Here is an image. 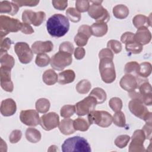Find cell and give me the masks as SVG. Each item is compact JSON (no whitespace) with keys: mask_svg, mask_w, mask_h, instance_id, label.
<instances>
[{"mask_svg":"<svg viewBox=\"0 0 152 152\" xmlns=\"http://www.w3.org/2000/svg\"><path fill=\"white\" fill-rule=\"evenodd\" d=\"M91 30L93 36L96 37H102L107 33L108 26L105 23L96 22L91 26Z\"/></svg>","mask_w":152,"mask_h":152,"instance_id":"cell-25","label":"cell"},{"mask_svg":"<svg viewBox=\"0 0 152 152\" xmlns=\"http://www.w3.org/2000/svg\"><path fill=\"white\" fill-rule=\"evenodd\" d=\"M50 59L46 53H41L37 55L35 59L36 64L39 67H45L50 63Z\"/></svg>","mask_w":152,"mask_h":152,"instance_id":"cell-39","label":"cell"},{"mask_svg":"<svg viewBox=\"0 0 152 152\" xmlns=\"http://www.w3.org/2000/svg\"><path fill=\"white\" fill-rule=\"evenodd\" d=\"M112 12L115 18L122 20L126 18L128 16L129 11L126 5L119 4L113 7Z\"/></svg>","mask_w":152,"mask_h":152,"instance_id":"cell-27","label":"cell"},{"mask_svg":"<svg viewBox=\"0 0 152 152\" xmlns=\"http://www.w3.org/2000/svg\"><path fill=\"white\" fill-rule=\"evenodd\" d=\"M89 38L90 37H88L86 34L78 32L74 37V42L77 46L83 47L87 45Z\"/></svg>","mask_w":152,"mask_h":152,"instance_id":"cell-44","label":"cell"},{"mask_svg":"<svg viewBox=\"0 0 152 152\" xmlns=\"http://www.w3.org/2000/svg\"><path fill=\"white\" fill-rule=\"evenodd\" d=\"M121 41L122 43H126L135 41L134 39V34L129 31H126L124 33V34H122L121 37Z\"/></svg>","mask_w":152,"mask_h":152,"instance_id":"cell-51","label":"cell"},{"mask_svg":"<svg viewBox=\"0 0 152 152\" xmlns=\"http://www.w3.org/2000/svg\"><path fill=\"white\" fill-rule=\"evenodd\" d=\"M90 7V1L85 0H77L75 2V9L81 12L88 11Z\"/></svg>","mask_w":152,"mask_h":152,"instance_id":"cell-45","label":"cell"},{"mask_svg":"<svg viewBox=\"0 0 152 152\" xmlns=\"http://www.w3.org/2000/svg\"><path fill=\"white\" fill-rule=\"evenodd\" d=\"M66 15L68 19L73 23H78L81 18V13L73 7L68 8L66 10Z\"/></svg>","mask_w":152,"mask_h":152,"instance_id":"cell-36","label":"cell"},{"mask_svg":"<svg viewBox=\"0 0 152 152\" xmlns=\"http://www.w3.org/2000/svg\"><path fill=\"white\" fill-rule=\"evenodd\" d=\"M75 78V74L72 69H66L58 74V82L59 84L64 85L72 83Z\"/></svg>","mask_w":152,"mask_h":152,"instance_id":"cell-24","label":"cell"},{"mask_svg":"<svg viewBox=\"0 0 152 152\" xmlns=\"http://www.w3.org/2000/svg\"><path fill=\"white\" fill-rule=\"evenodd\" d=\"M87 121L90 125L94 124L102 128H107L112 124V116L107 111L94 110L88 114Z\"/></svg>","mask_w":152,"mask_h":152,"instance_id":"cell-5","label":"cell"},{"mask_svg":"<svg viewBox=\"0 0 152 152\" xmlns=\"http://www.w3.org/2000/svg\"><path fill=\"white\" fill-rule=\"evenodd\" d=\"M145 140V134L142 129L135 130L131 137V142L129 145V152H144L145 151L144 142Z\"/></svg>","mask_w":152,"mask_h":152,"instance_id":"cell-12","label":"cell"},{"mask_svg":"<svg viewBox=\"0 0 152 152\" xmlns=\"http://www.w3.org/2000/svg\"><path fill=\"white\" fill-rule=\"evenodd\" d=\"M20 7L14 2L3 1L0 2V12L7 13L12 16L15 15L19 10Z\"/></svg>","mask_w":152,"mask_h":152,"instance_id":"cell-21","label":"cell"},{"mask_svg":"<svg viewBox=\"0 0 152 152\" xmlns=\"http://www.w3.org/2000/svg\"><path fill=\"white\" fill-rule=\"evenodd\" d=\"M151 128H152V123H146L142 127V130L143 131L145 139L151 140Z\"/></svg>","mask_w":152,"mask_h":152,"instance_id":"cell-53","label":"cell"},{"mask_svg":"<svg viewBox=\"0 0 152 152\" xmlns=\"http://www.w3.org/2000/svg\"><path fill=\"white\" fill-rule=\"evenodd\" d=\"M134 39L135 42L141 46L145 45L151 41V34L148 28L141 27L138 28L134 34Z\"/></svg>","mask_w":152,"mask_h":152,"instance_id":"cell-20","label":"cell"},{"mask_svg":"<svg viewBox=\"0 0 152 152\" xmlns=\"http://www.w3.org/2000/svg\"><path fill=\"white\" fill-rule=\"evenodd\" d=\"M99 69L103 82L110 84L115 80L116 72L113 60L109 58L100 59Z\"/></svg>","mask_w":152,"mask_h":152,"instance_id":"cell-4","label":"cell"},{"mask_svg":"<svg viewBox=\"0 0 152 152\" xmlns=\"http://www.w3.org/2000/svg\"><path fill=\"white\" fill-rule=\"evenodd\" d=\"M151 14L149 17H146L142 14H138L133 18L132 23L137 29L143 27L148 28V27L151 26Z\"/></svg>","mask_w":152,"mask_h":152,"instance_id":"cell-23","label":"cell"},{"mask_svg":"<svg viewBox=\"0 0 152 152\" xmlns=\"http://www.w3.org/2000/svg\"><path fill=\"white\" fill-rule=\"evenodd\" d=\"M112 122L119 127H125L126 125V119L124 113L121 112H116L112 117Z\"/></svg>","mask_w":152,"mask_h":152,"instance_id":"cell-37","label":"cell"},{"mask_svg":"<svg viewBox=\"0 0 152 152\" xmlns=\"http://www.w3.org/2000/svg\"><path fill=\"white\" fill-rule=\"evenodd\" d=\"M18 5L19 7L23 6L35 7L39 3V1H12Z\"/></svg>","mask_w":152,"mask_h":152,"instance_id":"cell-49","label":"cell"},{"mask_svg":"<svg viewBox=\"0 0 152 152\" xmlns=\"http://www.w3.org/2000/svg\"><path fill=\"white\" fill-rule=\"evenodd\" d=\"M130 139V137L128 135H119L115 140V144L119 148H125L128 145Z\"/></svg>","mask_w":152,"mask_h":152,"instance_id":"cell-42","label":"cell"},{"mask_svg":"<svg viewBox=\"0 0 152 152\" xmlns=\"http://www.w3.org/2000/svg\"><path fill=\"white\" fill-rule=\"evenodd\" d=\"M142 46L136 42H131L125 43V49L127 52L133 54H138L142 50Z\"/></svg>","mask_w":152,"mask_h":152,"instance_id":"cell-38","label":"cell"},{"mask_svg":"<svg viewBox=\"0 0 152 152\" xmlns=\"http://www.w3.org/2000/svg\"><path fill=\"white\" fill-rule=\"evenodd\" d=\"M139 70V64L136 61H131L126 63L125 65L124 71L126 74H131L138 76Z\"/></svg>","mask_w":152,"mask_h":152,"instance_id":"cell-34","label":"cell"},{"mask_svg":"<svg viewBox=\"0 0 152 152\" xmlns=\"http://www.w3.org/2000/svg\"><path fill=\"white\" fill-rule=\"evenodd\" d=\"M109 106L115 112L121 111L122 108V101L119 97H112L109 100Z\"/></svg>","mask_w":152,"mask_h":152,"instance_id":"cell-41","label":"cell"},{"mask_svg":"<svg viewBox=\"0 0 152 152\" xmlns=\"http://www.w3.org/2000/svg\"><path fill=\"white\" fill-rule=\"evenodd\" d=\"M43 81L48 86H52L58 82V75L56 72L52 69H49L44 72L42 75Z\"/></svg>","mask_w":152,"mask_h":152,"instance_id":"cell-26","label":"cell"},{"mask_svg":"<svg viewBox=\"0 0 152 152\" xmlns=\"http://www.w3.org/2000/svg\"><path fill=\"white\" fill-rule=\"evenodd\" d=\"M58 127L61 132L65 135H71L75 131L74 127V121L69 118L61 120L58 125Z\"/></svg>","mask_w":152,"mask_h":152,"instance_id":"cell-22","label":"cell"},{"mask_svg":"<svg viewBox=\"0 0 152 152\" xmlns=\"http://www.w3.org/2000/svg\"><path fill=\"white\" fill-rule=\"evenodd\" d=\"M14 51L20 62L24 64L30 63L33 58V52L26 42H17L14 46Z\"/></svg>","mask_w":152,"mask_h":152,"instance_id":"cell-8","label":"cell"},{"mask_svg":"<svg viewBox=\"0 0 152 152\" xmlns=\"http://www.w3.org/2000/svg\"><path fill=\"white\" fill-rule=\"evenodd\" d=\"M53 49V44L50 41H36L31 45V49L35 54L45 53L51 52Z\"/></svg>","mask_w":152,"mask_h":152,"instance_id":"cell-19","label":"cell"},{"mask_svg":"<svg viewBox=\"0 0 152 152\" xmlns=\"http://www.w3.org/2000/svg\"><path fill=\"white\" fill-rule=\"evenodd\" d=\"M96 104V99L93 96H88L75 104V113L80 116L88 115L95 109Z\"/></svg>","mask_w":152,"mask_h":152,"instance_id":"cell-9","label":"cell"},{"mask_svg":"<svg viewBox=\"0 0 152 152\" xmlns=\"http://www.w3.org/2000/svg\"><path fill=\"white\" fill-rule=\"evenodd\" d=\"M72 55L62 51H59L50 59V64L53 69L58 71L63 70L66 66L72 64Z\"/></svg>","mask_w":152,"mask_h":152,"instance_id":"cell-7","label":"cell"},{"mask_svg":"<svg viewBox=\"0 0 152 152\" xmlns=\"http://www.w3.org/2000/svg\"><path fill=\"white\" fill-rule=\"evenodd\" d=\"M151 64L148 62H144L139 64L138 75L142 78H147L151 73Z\"/></svg>","mask_w":152,"mask_h":152,"instance_id":"cell-32","label":"cell"},{"mask_svg":"<svg viewBox=\"0 0 152 152\" xmlns=\"http://www.w3.org/2000/svg\"><path fill=\"white\" fill-rule=\"evenodd\" d=\"M11 69L4 66L0 68L1 86L2 88L7 92H12L14 90L13 83L11 78Z\"/></svg>","mask_w":152,"mask_h":152,"instance_id":"cell-15","label":"cell"},{"mask_svg":"<svg viewBox=\"0 0 152 152\" xmlns=\"http://www.w3.org/2000/svg\"><path fill=\"white\" fill-rule=\"evenodd\" d=\"M128 107L130 112L135 116L144 120L146 123H152V113L141 102L132 99L128 103Z\"/></svg>","mask_w":152,"mask_h":152,"instance_id":"cell-6","label":"cell"},{"mask_svg":"<svg viewBox=\"0 0 152 152\" xmlns=\"http://www.w3.org/2000/svg\"><path fill=\"white\" fill-rule=\"evenodd\" d=\"M59 124V115L55 112L43 115L40 118V125L45 131H50L56 128Z\"/></svg>","mask_w":152,"mask_h":152,"instance_id":"cell-14","label":"cell"},{"mask_svg":"<svg viewBox=\"0 0 152 152\" xmlns=\"http://www.w3.org/2000/svg\"><path fill=\"white\" fill-rule=\"evenodd\" d=\"M25 136L27 141L32 143H36L41 140V133L36 128H28L25 133Z\"/></svg>","mask_w":152,"mask_h":152,"instance_id":"cell-28","label":"cell"},{"mask_svg":"<svg viewBox=\"0 0 152 152\" xmlns=\"http://www.w3.org/2000/svg\"><path fill=\"white\" fill-rule=\"evenodd\" d=\"M46 14L43 11L34 12L31 10H26L22 14L23 23L33 24L34 26H39L45 21Z\"/></svg>","mask_w":152,"mask_h":152,"instance_id":"cell-11","label":"cell"},{"mask_svg":"<svg viewBox=\"0 0 152 152\" xmlns=\"http://www.w3.org/2000/svg\"><path fill=\"white\" fill-rule=\"evenodd\" d=\"M99 59L102 58H109L112 60L113 59V53L108 48L102 49L99 53Z\"/></svg>","mask_w":152,"mask_h":152,"instance_id":"cell-48","label":"cell"},{"mask_svg":"<svg viewBox=\"0 0 152 152\" xmlns=\"http://www.w3.org/2000/svg\"><path fill=\"white\" fill-rule=\"evenodd\" d=\"M107 47L108 49L113 51L115 53L117 54L121 52L122 50V44L120 42L116 40H110L107 42Z\"/></svg>","mask_w":152,"mask_h":152,"instance_id":"cell-43","label":"cell"},{"mask_svg":"<svg viewBox=\"0 0 152 152\" xmlns=\"http://www.w3.org/2000/svg\"><path fill=\"white\" fill-rule=\"evenodd\" d=\"M138 87V92L142 96V103L146 106H151L152 104V93L151 84L145 80L142 82Z\"/></svg>","mask_w":152,"mask_h":152,"instance_id":"cell-17","label":"cell"},{"mask_svg":"<svg viewBox=\"0 0 152 152\" xmlns=\"http://www.w3.org/2000/svg\"><path fill=\"white\" fill-rule=\"evenodd\" d=\"M74 46L72 43L68 41L62 42L59 47V51H62L64 52L72 54L74 52Z\"/></svg>","mask_w":152,"mask_h":152,"instance_id":"cell-46","label":"cell"},{"mask_svg":"<svg viewBox=\"0 0 152 152\" xmlns=\"http://www.w3.org/2000/svg\"><path fill=\"white\" fill-rule=\"evenodd\" d=\"M53 7L58 10L63 11L65 10L68 5V1H59V0H53L52 2Z\"/></svg>","mask_w":152,"mask_h":152,"instance_id":"cell-52","label":"cell"},{"mask_svg":"<svg viewBox=\"0 0 152 152\" xmlns=\"http://www.w3.org/2000/svg\"><path fill=\"white\" fill-rule=\"evenodd\" d=\"M75 112V107L74 105L66 104L63 106L60 110L61 116L65 118H68L72 116Z\"/></svg>","mask_w":152,"mask_h":152,"instance_id":"cell-40","label":"cell"},{"mask_svg":"<svg viewBox=\"0 0 152 152\" xmlns=\"http://www.w3.org/2000/svg\"><path fill=\"white\" fill-rule=\"evenodd\" d=\"M85 54H86L85 49L82 47L76 48V49L74 50V57L77 60L82 59L84 57Z\"/></svg>","mask_w":152,"mask_h":152,"instance_id":"cell-54","label":"cell"},{"mask_svg":"<svg viewBox=\"0 0 152 152\" xmlns=\"http://www.w3.org/2000/svg\"><path fill=\"white\" fill-rule=\"evenodd\" d=\"M11 44L12 42L8 37L4 38L2 40H0V51L7 52L10 49Z\"/></svg>","mask_w":152,"mask_h":152,"instance_id":"cell-50","label":"cell"},{"mask_svg":"<svg viewBox=\"0 0 152 152\" xmlns=\"http://www.w3.org/2000/svg\"><path fill=\"white\" fill-rule=\"evenodd\" d=\"M119 85L122 89L128 93L136 90L138 86L137 77L131 74L124 75L120 80Z\"/></svg>","mask_w":152,"mask_h":152,"instance_id":"cell-16","label":"cell"},{"mask_svg":"<svg viewBox=\"0 0 152 152\" xmlns=\"http://www.w3.org/2000/svg\"><path fill=\"white\" fill-rule=\"evenodd\" d=\"M88 14L99 23H106L110 20L109 13L101 4H91L88 10Z\"/></svg>","mask_w":152,"mask_h":152,"instance_id":"cell-10","label":"cell"},{"mask_svg":"<svg viewBox=\"0 0 152 152\" xmlns=\"http://www.w3.org/2000/svg\"><path fill=\"white\" fill-rule=\"evenodd\" d=\"M20 31L26 34H31L34 33V30L30 24L22 23V26Z\"/></svg>","mask_w":152,"mask_h":152,"instance_id":"cell-56","label":"cell"},{"mask_svg":"<svg viewBox=\"0 0 152 152\" xmlns=\"http://www.w3.org/2000/svg\"><path fill=\"white\" fill-rule=\"evenodd\" d=\"M20 119L23 124L28 126H36L40 124L38 112L33 109L21 110L20 113Z\"/></svg>","mask_w":152,"mask_h":152,"instance_id":"cell-13","label":"cell"},{"mask_svg":"<svg viewBox=\"0 0 152 152\" xmlns=\"http://www.w3.org/2000/svg\"><path fill=\"white\" fill-rule=\"evenodd\" d=\"M17 110L15 102L11 98L3 100L1 102L0 111L4 116H10L13 115Z\"/></svg>","mask_w":152,"mask_h":152,"instance_id":"cell-18","label":"cell"},{"mask_svg":"<svg viewBox=\"0 0 152 152\" xmlns=\"http://www.w3.org/2000/svg\"><path fill=\"white\" fill-rule=\"evenodd\" d=\"M78 32L84 33V34H86L88 37H90L92 35L91 27L90 26L86 25V24H83V25H81V26H80L78 29Z\"/></svg>","mask_w":152,"mask_h":152,"instance_id":"cell-55","label":"cell"},{"mask_svg":"<svg viewBox=\"0 0 152 152\" xmlns=\"http://www.w3.org/2000/svg\"><path fill=\"white\" fill-rule=\"evenodd\" d=\"M49 34L55 37L64 36L69 29V22L67 17L61 14H55L46 22Z\"/></svg>","mask_w":152,"mask_h":152,"instance_id":"cell-1","label":"cell"},{"mask_svg":"<svg viewBox=\"0 0 152 152\" xmlns=\"http://www.w3.org/2000/svg\"><path fill=\"white\" fill-rule=\"evenodd\" d=\"M22 132L19 129L13 130L10 135L9 141L12 144H15L18 142L21 138Z\"/></svg>","mask_w":152,"mask_h":152,"instance_id":"cell-47","label":"cell"},{"mask_svg":"<svg viewBox=\"0 0 152 152\" xmlns=\"http://www.w3.org/2000/svg\"><path fill=\"white\" fill-rule=\"evenodd\" d=\"M89 96H93L96 100L97 104H102L106 101L107 95L105 91L100 87L94 88L90 92Z\"/></svg>","mask_w":152,"mask_h":152,"instance_id":"cell-30","label":"cell"},{"mask_svg":"<svg viewBox=\"0 0 152 152\" xmlns=\"http://www.w3.org/2000/svg\"><path fill=\"white\" fill-rule=\"evenodd\" d=\"M90 125L88 121L83 118H78L74 121V127L75 131H86L88 129Z\"/></svg>","mask_w":152,"mask_h":152,"instance_id":"cell-33","label":"cell"},{"mask_svg":"<svg viewBox=\"0 0 152 152\" xmlns=\"http://www.w3.org/2000/svg\"><path fill=\"white\" fill-rule=\"evenodd\" d=\"M0 62L1 66L12 69L15 64V60L12 56L9 55L7 52L0 51Z\"/></svg>","mask_w":152,"mask_h":152,"instance_id":"cell-29","label":"cell"},{"mask_svg":"<svg viewBox=\"0 0 152 152\" xmlns=\"http://www.w3.org/2000/svg\"><path fill=\"white\" fill-rule=\"evenodd\" d=\"M22 23L17 18L7 15L0 16V40H2L9 33L17 32L21 30Z\"/></svg>","mask_w":152,"mask_h":152,"instance_id":"cell-3","label":"cell"},{"mask_svg":"<svg viewBox=\"0 0 152 152\" xmlns=\"http://www.w3.org/2000/svg\"><path fill=\"white\" fill-rule=\"evenodd\" d=\"M91 87V83L87 80H82L80 81L76 86V90L80 94H87L90 90Z\"/></svg>","mask_w":152,"mask_h":152,"instance_id":"cell-35","label":"cell"},{"mask_svg":"<svg viewBox=\"0 0 152 152\" xmlns=\"http://www.w3.org/2000/svg\"><path fill=\"white\" fill-rule=\"evenodd\" d=\"M50 103L49 100L45 98H40L39 99L35 104V107L36 110L39 113H46L50 108Z\"/></svg>","mask_w":152,"mask_h":152,"instance_id":"cell-31","label":"cell"},{"mask_svg":"<svg viewBox=\"0 0 152 152\" xmlns=\"http://www.w3.org/2000/svg\"><path fill=\"white\" fill-rule=\"evenodd\" d=\"M63 152H90V145L86 139L80 136L70 137L65 140L62 145Z\"/></svg>","mask_w":152,"mask_h":152,"instance_id":"cell-2","label":"cell"}]
</instances>
